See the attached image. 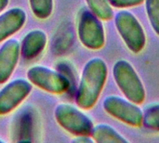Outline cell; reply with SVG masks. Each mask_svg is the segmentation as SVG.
<instances>
[{"label":"cell","instance_id":"12","mask_svg":"<svg viewBox=\"0 0 159 143\" xmlns=\"http://www.w3.org/2000/svg\"><path fill=\"white\" fill-rule=\"evenodd\" d=\"M91 138L98 143H124L129 141L118 133L113 127L106 124H99L93 127Z\"/></svg>","mask_w":159,"mask_h":143},{"label":"cell","instance_id":"11","mask_svg":"<svg viewBox=\"0 0 159 143\" xmlns=\"http://www.w3.org/2000/svg\"><path fill=\"white\" fill-rule=\"evenodd\" d=\"M48 37L42 30H33L22 39L20 54L25 60H31L39 55L47 45Z\"/></svg>","mask_w":159,"mask_h":143},{"label":"cell","instance_id":"7","mask_svg":"<svg viewBox=\"0 0 159 143\" xmlns=\"http://www.w3.org/2000/svg\"><path fill=\"white\" fill-rule=\"evenodd\" d=\"M28 80L45 91L53 94H61L68 90V79L50 68L35 65L27 71Z\"/></svg>","mask_w":159,"mask_h":143},{"label":"cell","instance_id":"5","mask_svg":"<svg viewBox=\"0 0 159 143\" xmlns=\"http://www.w3.org/2000/svg\"><path fill=\"white\" fill-rule=\"evenodd\" d=\"M78 37L89 49H100L105 43L104 28L100 19L89 9L83 8L78 15Z\"/></svg>","mask_w":159,"mask_h":143},{"label":"cell","instance_id":"6","mask_svg":"<svg viewBox=\"0 0 159 143\" xmlns=\"http://www.w3.org/2000/svg\"><path fill=\"white\" fill-rule=\"evenodd\" d=\"M102 105L108 114L129 126L140 127L143 124V112L138 104L128 99L111 95L104 99Z\"/></svg>","mask_w":159,"mask_h":143},{"label":"cell","instance_id":"14","mask_svg":"<svg viewBox=\"0 0 159 143\" xmlns=\"http://www.w3.org/2000/svg\"><path fill=\"white\" fill-rule=\"evenodd\" d=\"M143 125L147 129L159 132V103L151 104L144 109Z\"/></svg>","mask_w":159,"mask_h":143},{"label":"cell","instance_id":"17","mask_svg":"<svg viewBox=\"0 0 159 143\" xmlns=\"http://www.w3.org/2000/svg\"><path fill=\"white\" fill-rule=\"evenodd\" d=\"M108 2L114 7L126 8L141 5L143 2H144V0H108Z\"/></svg>","mask_w":159,"mask_h":143},{"label":"cell","instance_id":"18","mask_svg":"<svg viewBox=\"0 0 159 143\" xmlns=\"http://www.w3.org/2000/svg\"><path fill=\"white\" fill-rule=\"evenodd\" d=\"M93 141V139H90L89 136H76V138L72 141V142L75 143H92Z\"/></svg>","mask_w":159,"mask_h":143},{"label":"cell","instance_id":"13","mask_svg":"<svg viewBox=\"0 0 159 143\" xmlns=\"http://www.w3.org/2000/svg\"><path fill=\"white\" fill-rule=\"evenodd\" d=\"M89 10L100 20H108L114 17L112 6L108 0H86Z\"/></svg>","mask_w":159,"mask_h":143},{"label":"cell","instance_id":"1","mask_svg":"<svg viewBox=\"0 0 159 143\" xmlns=\"http://www.w3.org/2000/svg\"><path fill=\"white\" fill-rule=\"evenodd\" d=\"M107 74V65L101 58H92L85 64L75 96L77 106L89 110L96 104L105 85Z\"/></svg>","mask_w":159,"mask_h":143},{"label":"cell","instance_id":"3","mask_svg":"<svg viewBox=\"0 0 159 143\" xmlns=\"http://www.w3.org/2000/svg\"><path fill=\"white\" fill-rule=\"evenodd\" d=\"M115 24L127 47L135 54L145 47L146 36L138 19L128 10H119L115 15Z\"/></svg>","mask_w":159,"mask_h":143},{"label":"cell","instance_id":"2","mask_svg":"<svg viewBox=\"0 0 159 143\" xmlns=\"http://www.w3.org/2000/svg\"><path fill=\"white\" fill-rule=\"evenodd\" d=\"M115 81L124 96L130 101L141 104L145 99L143 84L133 66L126 60H117L113 68Z\"/></svg>","mask_w":159,"mask_h":143},{"label":"cell","instance_id":"9","mask_svg":"<svg viewBox=\"0 0 159 143\" xmlns=\"http://www.w3.org/2000/svg\"><path fill=\"white\" fill-rule=\"evenodd\" d=\"M20 54V45L17 39H8L0 47V84L6 83L11 76Z\"/></svg>","mask_w":159,"mask_h":143},{"label":"cell","instance_id":"8","mask_svg":"<svg viewBox=\"0 0 159 143\" xmlns=\"http://www.w3.org/2000/svg\"><path fill=\"white\" fill-rule=\"evenodd\" d=\"M32 83L22 78L7 83L0 90V115H5L17 108L31 93Z\"/></svg>","mask_w":159,"mask_h":143},{"label":"cell","instance_id":"19","mask_svg":"<svg viewBox=\"0 0 159 143\" xmlns=\"http://www.w3.org/2000/svg\"><path fill=\"white\" fill-rule=\"evenodd\" d=\"M9 0H0V13L7 7Z\"/></svg>","mask_w":159,"mask_h":143},{"label":"cell","instance_id":"4","mask_svg":"<svg viewBox=\"0 0 159 143\" xmlns=\"http://www.w3.org/2000/svg\"><path fill=\"white\" fill-rule=\"evenodd\" d=\"M54 115L58 124L75 136H90L93 123L91 119L76 107L68 103L56 106Z\"/></svg>","mask_w":159,"mask_h":143},{"label":"cell","instance_id":"20","mask_svg":"<svg viewBox=\"0 0 159 143\" xmlns=\"http://www.w3.org/2000/svg\"><path fill=\"white\" fill-rule=\"evenodd\" d=\"M0 142H5V141H3V140H1V139H0Z\"/></svg>","mask_w":159,"mask_h":143},{"label":"cell","instance_id":"16","mask_svg":"<svg viewBox=\"0 0 159 143\" xmlns=\"http://www.w3.org/2000/svg\"><path fill=\"white\" fill-rule=\"evenodd\" d=\"M148 20L155 33L159 35V0H144Z\"/></svg>","mask_w":159,"mask_h":143},{"label":"cell","instance_id":"10","mask_svg":"<svg viewBox=\"0 0 159 143\" xmlns=\"http://www.w3.org/2000/svg\"><path fill=\"white\" fill-rule=\"evenodd\" d=\"M26 21V13L20 7H13L0 14V42L19 32Z\"/></svg>","mask_w":159,"mask_h":143},{"label":"cell","instance_id":"15","mask_svg":"<svg viewBox=\"0 0 159 143\" xmlns=\"http://www.w3.org/2000/svg\"><path fill=\"white\" fill-rule=\"evenodd\" d=\"M29 4L34 15L38 19H48L52 13L53 0H29Z\"/></svg>","mask_w":159,"mask_h":143}]
</instances>
